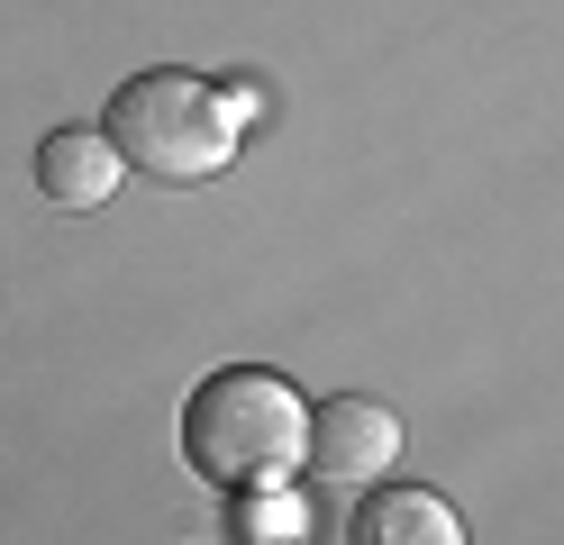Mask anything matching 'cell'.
Returning a JSON list of instances; mask_svg holds the SVG:
<instances>
[{"label":"cell","instance_id":"cell-2","mask_svg":"<svg viewBox=\"0 0 564 545\" xmlns=\"http://www.w3.org/2000/svg\"><path fill=\"white\" fill-rule=\"evenodd\" d=\"M100 128L128 155V173L164 182V192H192V182L228 173V155H237V100L209 91L200 73H173V64L128 73L110 91V109H100Z\"/></svg>","mask_w":564,"mask_h":545},{"label":"cell","instance_id":"cell-5","mask_svg":"<svg viewBox=\"0 0 564 545\" xmlns=\"http://www.w3.org/2000/svg\"><path fill=\"white\" fill-rule=\"evenodd\" d=\"M346 545H465V519L429 482H373L346 509Z\"/></svg>","mask_w":564,"mask_h":545},{"label":"cell","instance_id":"cell-1","mask_svg":"<svg viewBox=\"0 0 564 545\" xmlns=\"http://www.w3.org/2000/svg\"><path fill=\"white\" fill-rule=\"evenodd\" d=\"M301 446H310V400L264 363H228L183 400V464L209 491H264L282 472H301Z\"/></svg>","mask_w":564,"mask_h":545},{"label":"cell","instance_id":"cell-3","mask_svg":"<svg viewBox=\"0 0 564 545\" xmlns=\"http://www.w3.org/2000/svg\"><path fill=\"white\" fill-rule=\"evenodd\" d=\"M401 464V418L365 391H337L310 410V446H301V472L328 491H373L382 472Z\"/></svg>","mask_w":564,"mask_h":545},{"label":"cell","instance_id":"cell-4","mask_svg":"<svg viewBox=\"0 0 564 545\" xmlns=\"http://www.w3.org/2000/svg\"><path fill=\"white\" fill-rule=\"evenodd\" d=\"M128 182V155L110 145V128H46L37 137V192L55 209H110Z\"/></svg>","mask_w":564,"mask_h":545}]
</instances>
